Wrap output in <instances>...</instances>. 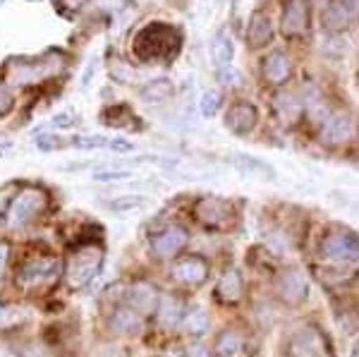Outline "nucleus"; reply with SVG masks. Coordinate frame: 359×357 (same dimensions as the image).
<instances>
[{
    "label": "nucleus",
    "mask_w": 359,
    "mask_h": 357,
    "mask_svg": "<svg viewBox=\"0 0 359 357\" xmlns=\"http://www.w3.org/2000/svg\"><path fill=\"white\" fill-rule=\"evenodd\" d=\"M318 257H321V262H326L328 267L335 269L355 267V264H359V235L347 228L331 230L321 240Z\"/></svg>",
    "instance_id": "f257e3e1"
},
{
    "label": "nucleus",
    "mask_w": 359,
    "mask_h": 357,
    "mask_svg": "<svg viewBox=\"0 0 359 357\" xmlns=\"http://www.w3.org/2000/svg\"><path fill=\"white\" fill-rule=\"evenodd\" d=\"M101 262H103V250L94 245L79 247L77 252H72L67 262V285L79 290L86 283L96 278V274L101 271Z\"/></svg>",
    "instance_id": "f03ea898"
},
{
    "label": "nucleus",
    "mask_w": 359,
    "mask_h": 357,
    "mask_svg": "<svg viewBox=\"0 0 359 357\" xmlns=\"http://www.w3.org/2000/svg\"><path fill=\"white\" fill-rule=\"evenodd\" d=\"M180 43V36L175 34V29L170 27H163V25H151L149 29H144L139 34L135 48L137 53L147 60H156V58H163L165 53H175Z\"/></svg>",
    "instance_id": "7ed1b4c3"
},
{
    "label": "nucleus",
    "mask_w": 359,
    "mask_h": 357,
    "mask_svg": "<svg viewBox=\"0 0 359 357\" xmlns=\"http://www.w3.org/2000/svg\"><path fill=\"white\" fill-rule=\"evenodd\" d=\"M46 201H48V197H46L43 189H39V187L22 189L8 209V226L20 228V226H25V223L34 221V218L43 211Z\"/></svg>",
    "instance_id": "20e7f679"
},
{
    "label": "nucleus",
    "mask_w": 359,
    "mask_h": 357,
    "mask_svg": "<svg viewBox=\"0 0 359 357\" xmlns=\"http://www.w3.org/2000/svg\"><path fill=\"white\" fill-rule=\"evenodd\" d=\"M285 357H333L328 341L321 331L316 329H302L294 333L290 345H287Z\"/></svg>",
    "instance_id": "39448f33"
},
{
    "label": "nucleus",
    "mask_w": 359,
    "mask_h": 357,
    "mask_svg": "<svg viewBox=\"0 0 359 357\" xmlns=\"http://www.w3.org/2000/svg\"><path fill=\"white\" fill-rule=\"evenodd\" d=\"M196 218L208 228H230L235 221V209L225 199L204 197L196 204Z\"/></svg>",
    "instance_id": "423d86ee"
},
{
    "label": "nucleus",
    "mask_w": 359,
    "mask_h": 357,
    "mask_svg": "<svg viewBox=\"0 0 359 357\" xmlns=\"http://www.w3.org/2000/svg\"><path fill=\"white\" fill-rule=\"evenodd\" d=\"M306 29H309V3L306 0H285L280 32L285 36H304Z\"/></svg>",
    "instance_id": "0eeeda50"
},
{
    "label": "nucleus",
    "mask_w": 359,
    "mask_h": 357,
    "mask_svg": "<svg viewBox=\"0 0 359 357\" xmlns=\"http://www.w3.org/2000/svg\"><path fill=\"white\" fill-rule=\"evenodd\" d=\"M355 137V120L347 113H335L328 115L326 123L321 128V142L326 147H343Z\"/></svg>",
    "instance_id": "6e6552de"
},
{
    "label": "nucleus",
    "mask_w": 359,
    "mask_h": 357,
    "mask_svg": "<svg viewBox=\"0 0 359 357\" xmlns=\"http://www.w3.org/2000/svg\"><path fill=\"white\" fill-rule=\"evenodd\" d=\"M48 60H53V55H46V58H32V60H17V65L22 67H13L8 70V77L10 82L17 84V86H27V84H34L43 77H50L53 72L57 70H50L48 67Z\"/></svg>",
    "instance_id": "1a4fd4ad"
},
{
    "label": "nucleus",
    "mask_w": 359,
    "mask_h": 357,
    "mask_svg": "<svg viewBox=\"0 0 359 357\" xmlns=\"http://www.w3.org/2000/svg\"><path fill=\"white\" fill-rule=\"evenodd\" d=\"M60 276V262L53 257L48 259H36V262H29L25 269L20 271V283L22 285H41L50 283Z\"/></svg>",
    "instance_id": "9d476101"
},
{
    "label": "nucleus",
    "mask_w": 359,
    "mask_h": 357,
    "mask_svg": "<svg viewBox=\"0 0 359 357\" xmlns=\"http://www.w3.org/2000/svg\"><path fill=\"white\" fill-rule=\"evenodd\" d=\"M352 17H355V8L350 0H331L323 8L321 25L328 34H340L352 25Z\"/></svg>",
    "instance_id": "9b49d317"
},
{
    "label": "nucleus",
    "mask_w": 359,
    "mask_h": 357,
    "mask_svg": "<svg viewBox=\"0 0 359 357\" xmlns=\"http://www.w3.org/2000/svg\"><path fill=\"white\" fill-rule=\"evenodd\" d=\"M257 120H259V113L252 103L247 101H235L230 106V111L225 113V128L235 135H249L254 128H257Z\"/></svg>",
    "instance_id": "f8f14e48"
},
{
    "label": "nucleus",
    "mask_w": 359,
    "mask_h": 357,
    "mask_svg": "<svg viewBox=\"0 0 359 357\" xmlns=\"http://www.w3.org/2000/svg\"><path fill=\"white\" fill-rule=\"evenodd\" d=\"M184 245H187V230L180 228V226L165 228L163 233H158V235H156V238L151 240L154 255L158 257V259H170V257H175Z\"/></svg>",
    "instance_id": "ddd939ff"
},
{
    "label": "nucleus",
    "mask_w": 359,
    "mask_h": 357,
    "mask_svg": "<svg viewBox=\"0 0 359 357\" xmlns=\"http://www.w3.org/2000/svg\"><path fill=\"white\" fill-rule=\"evenodd\" d=\"M172 278L177 283H187V285H196V283H204L206 276H208V264L204 259L199 257H184L180 262L172 264Z\"/></svg>",
    "instance_id": "4468645a"
},
{
    "label": "nucleus",
    "mask_w": 359,
    "mask_h": 357,
    "mask_svg": "<svg viewBox=\"0 0 359 357\" xmlns=\"http://www.w3.org/2000/svg\"><path fill=\"white\" fill-rule=\"evenodd\" d=\"M127 300H130V307L137 309L139 314H151L156 307H158V292L151 283H135L127 288Z\"/></svg>",
    "instance_id": "2eb2a0df"
},
{
    "label": "nucleus",
    "mask_w": 359,
    "mask_h": 357,
    "mask_svg": "<svg viewBox=\"0 0 359 357\" xmlns=\"http://www.w3.org/2000/svg\"><path fill=\"white\" fill-rule=\"evenodd\" d=\"M216 295L225 304H237L242 300V295H245V278H242V274L237 269H228L223 274V278L216 285Z\"/></svg>",
    "instance_id": "dca6fc26"
},
{
    "label": "nucleus",
    "mask_w": 359,
    "mask_h": 357,
    "mask_svg": "<svg viewBox=\"0 0 359 357\" xmlns=\"http://www.w3.org/2000/svg\"><path fill=\"white\" fill-rule=\"evenodd\" d=\"M273 41V25H271L269 15L264 13H254L252 22L247 29V43L249 48H264Z\"/></svg>",
    "instance_id": "f3484780"
},
{
    "label": "nucleus",
    "mask_w": 359,
    "mask_h": 357,
    "mask_svg": "<svg viewBox=\"0 0 359 357\" xmlns=\"http://www.w3.org/2000/svg\"><path fill=\"white\" fill-rule=\"evenodd\" d=\"M290 74H292V65H290V60H287V55L285 53H280V50H276V53H271V55H266V60H264V77H266V82H271V84H285L287 79H290Z\"/></svg>",
    "instance_id": "a211bd4d"
},
{
    "label": "nucleus",
    "mask_w": 359,
    "mask_h": 357,
    "mask_svg": "<svg viewBox=\"0 0 359 357\" xmlns=\"http://www.w3.org/2000/svg\"><path fill=\"white\" fill-rule=\"evenodd\" d=\"M111 329L118 333V336H137L142 331V314L132 307H120L115 309L111 316Z\"/></svg>",
    "instance_id": "6ab92c4d"
},
{
    "label": "nucleus",
    "mask_w": 359,
    "mask_h": 357,
    "mask_svg": "<svg viewBox=\"0 0 359 357\" xmlns=\"http://www.w3.org/2000/svg\"><path fill=\"white\" fill-rule=\"evenodd\" d=\"M233 58H235V43H233V39H230V34L225 32V29H221L211 41V60H213V65H216V70L221 72L225 67H230Z\"/></svg>",
    "instance_id": "aec40b11"
},
{
    "label": "nucleus",
    "mask_w": 359,
    "mask_h": 357,
    "mask_svg": "<svg viewBox=\"0 0 359 357\" xmlns=\"http://www.w3.org/2000/svg\"><path fill=\"white\" fill-rule=\"evenodd\" d=\"M280 292L287 302H304L306 292H309V283L297 269H290L280 276Z\"/></svg>",
    "instance_id": "412c9836"
},
{
    "label": "nucleus",
    "mask_w": 359,
    "mask_h": 357,
    "mask_svg": "<svg viewBox=\"0 0 359 357\" xmlns=\"http://www.w3.org/2000/svg\"><path fill=\"white\" fill-rule=\"evenodd\" d=\"M184 314H182V304H180L177 297L172 295H163L158 300V324L163 329H175L177 324H182Z\"/></svg>",
    "instance_id": "4be33fe9"
},
{
    "label": "nucleus",
    "mask_w": 359,
    "mask_h": 357,
    "mask_svg": "<svg viewBox=\"0 0 359 357\" xmlns=\"http://www.w3.org/2000/svg\"><path fill=\"white\" fill-rule=\"evenodd\" d=\"M276 113L283 123H297L299 115H302V103L297 101V96L292 94H278L276 96Z\"/></svg>",
    "instance_id": "5701e85b"
},
{
    "label": "nucleus",
    "mask_w": 359,
    "mask_h": 357,
    "mask_svg": "<svg viewBox=\"0 0 359 357\" xmlns=\"http://www.w3.org/2000/svg\"><path fill=\"white\" fill-rule=\"evenodd\" d=\"M149 204L147 197H142V194H125V197H115L108 201V211H113V214H135V211L144 209V206Z\"/></svg>",
    "instance_id": "b1692460"
},
{
    "label": "nucleus",
    "mask_w": 359,
    "mask_h": 357,
    "mask_svg": "<svg viewBox=\"0 0 359 357\" xmlns=\"http://www.w3.org/2000/svg\"><path fill=\"white\" fill-rule=\"evenodd\" d=\"M172 94V84L168 79H154L142 89V99L149 103H161Z\"/></svg>",
    "instance_id": "393cba45"
},
{
    "label": "nucleus",
    "mask_w": 359,
    "mask_h": 357,
    "mask_svg": "<svg viewBox=\"0 0 359 357\" xmlns=\"http://www.w3.org/2000/svg\"><path fill=\"white\" fill-rule=\"evenodd\" d=\"M182 326H184V331L192 333V336H204L208 331V316L206 312H201V309H189L182 319Z\"/></svg>",
    "instance_id": "a878e982"
},
{
    "label": "nucleus",
    "mask_w": 359,
    "mask_h": 357,
    "mask_svg": "<svg viewBox=\"0 0 359 357\" xmlns=\"http://www.w3.org/2000/svg\"><path fill=\"white\" fill-rule=\"evenodd\" d=\"M235 163H237V168L252 173V175L273 177V170H271V166H266L264 161H259V159H254V156H245V154H242V156H235Z\"/></svg>",
    "instance_id": "bb28decb"
},
{
    "label": "nucleus",
    "mask_w": 359,
    "mask_h": 357,
    "mask_svg": "<svg viewBox=\"0 0 359 357\" xmlns=\"http://www.w3.org/2000/svg\"><path fill=\"white\" fill-rule=\"evenodd\" d=\"M240 345H242L240 333L225 331V333H221V338H218V343H216V353H218V357H235L237 350H240Z\"/></svg>",
    "instance_id": "cd10ccee"
},
{
    "label": "nucleus",
    "mask_w": 359,
    "mask_h": 357,
    "mask_svg": "<svg viewBox=\"0 0 359 357\" xmlns=\"http://www.w3.org/2000/svg\"><path fill=\"white\" fill-rule=\"evenodd\" d=\"M69 147L94 151V149H108L111 147V140L103 135H79V137H69Z\"/></svg>",
    "instance_id": "c85d7f7f"
},
{
    "label": "nucleus",
    "mask_w": 359,
    "mask_h": 357,
    "mask_svg": "<svg viewBox=\"0 0 359 357\" xmlns=\"http://www.w3.org/2000/svg\"><path fill=\"white\" fill-rule=\"evenodd\" d=\"M101 120L106 125H113V128H125V123H130V125H137V118L132 115L130 111H127L125 106H115L111 108L108 113H103L101 115Z\"/></svg>",
    "instance_id": "c756f323"
},
{
    "label": "nucleus",
    "mask_w": 359,
    "mask_h": 357,
    "mask_svg": "<svg viewBox=\"0 0 359 357\" xmlns=\"http://www.w3.org/2000/svg\"><path fill=\"white\" fill-rule=\"evenodd\" d=\"M36 147H39V151H57V149H65L69 147V140H65V137H60V135H43V137H39V142H36Z\"/></svg>",
    "instance_id": "7c9ffc66"
},
{
    "label": "nucleus",
    "mask_w": 359,
    "mask_h": 357,
    "mask_svg": "<svg viewBox=\"0 0 359 357\" xmlns=\"http://www.w3.org/2000/svg\"><path fill=\"white\" fill-rule=\"evenodd\" d=\"M218 108H221V96L216 94V91H204L199 99V111L201 115H206V118H211V115L218 113Z\"/></svg>",
    "instance_id": "2f4dec72"
},
{
    "label": "nucleus",
    "mask_w": 359,
    "mask_h": 357,
    "mask_svg": "<svg viewBox=\"0 0 359 357\" xmlns=\"http://www.w3.org/2000/svg\"><path fill=\"white\" fill-rule=\"evenodd\" d=\"M94 177L96 180H101V182H113V180H125V177H130V170L123 168V166H113V168H98L94 173Z\"/></svg>",
    "instance_id": "473e14b6"
},
{
    "label": "nucleus",
    "mask_w": 359,
    "mask_h": 357,
    "mask_svg": "<svg viewBox=\"0 0 359 357\" xmlns=\"http://www.w3.org/2000/svg\"><path fill=\"white\" fill-rule=\"evenodd\" d=\"M74 123H77V113H72V111L57 113L55 118L50 120V125H53V128H60V130H67V128H72Z\"/></svg>",
    "instance_id": "72a5a7b5"
},
{
    "label": "nucleus",
    "mask_w": 359,
    "mask_h": 357,
    "mask_svg": "<svg viewBox=\"0 0 359 357\" xmlns=\"http://www.w3.org/2000/svg\"><path fill=\"white\" fill-rule=\"evenodd\" d=\"M111 151L115 154H132L135 151V144H132L130 140H123V137H118V140H111Z\"/></svg>",
    "instance_id": "f704fd0d"
},
{
    "label": "nucleus",
    "mask_w": 359,
    "mask_h": 357,
    "mask_svg": "<svg viewBox=\"0 0 359 357\" xmlns=\"http://www.w3.org/2000/svg\"><path fill=\"white\" fill-rule=\"evenodd\" d=\"M13 108V94L5 86H0V115H5Z\"/></svg>",
    "instance_id": "c9c22d12"
},
{
    "label": "nucleus",
    "mask_w": 359,
    "mask_h": 357,
    "mask_svg": "<svg viewBox=\"0 0 359 357\" xmlns=\"http://www.w3.org/2000/svg\"><path fill=\"white\" fill-rule=\"evenodd\" d=\"M96 72H98V58H91L89 67H86V72H84V77H82V84H84V86H89L91 82H94Z\"/></svg>",
    "instance_id": "e433bc0d"
},
{
    "label": "nucleus",
    "mask_w": 359,
    "mask_h": 357,
    "mask_svg": "<svg viewBox=\"0 0 359 357\" xmlns=\"http://www.w3.org/2000/svg\"><path fill=\"white\" fill-rule=\"evenodd\" d=\"M8 259H10V247L5 243H0V274L5 271V264H8Z\"/></svg>",
    "instance_id": "4c0bfd02"
},
{
    "label": "nucleus",
    "mask_w": 359,
    "mask_h": 357,
    "mask_svg": "<svg viewBox=\"0 0 359 357\" xmlns=\"http://www.w3.org/2000/svg\"><path fill=\"white\" fill-rule=\"evenodd\" d=\"M62 5L69 10V13H74V10H79V8H84L86 5V0H62Z\"/></svg>",
    "instance_id": "58836bf2"
},
{
    "label": "nucleus",
    "mask_w": 359,
    "mask_h": 357,
    "mask_svg": "<svg viewBox=\"0 0 359 357\" xmlns=\"http://www.w3.org/2000/svg\"><path fill=\"white\" fill-rule=\"evenodd\" d=\"M189 357H208V353H206L204 345H194V348L189 350Z\"/></svg>",
    "instance_id": "ea45409f"
},
{
    "label": "nucleus",
    "mask_w": 359,
    "mask_h": 357,
    "mask_svg": "<svg viewBox=\"0 0 359 357\" xmlns=\"http://www.w3.org/2000/svg\"><path fill=\"white\" fill-rule=\"evenodd\" d=\"M8 199H10V189L3 187V189H0V211H3V206L8 204Z\"/></svg>",
    "instance_id": "a19ab883"
},
{
    "label": "nucleus",
    "mask_w": 359,
    "mask_h": 357,
    "mask_svg": "<svg viewBox=\"0 0 359 357\" xmlns=\"http://www.w3.org/2000/svg\"><path fill=\"white\" fill-rule=\"evenodd\" d=\"M168 357H189V353H184V350H172Z\"/></svg>",
    "instance_id": "79ce46f5"
},
{
    "label": "nucleus",
    "mask_w": 359,
    "mask_h": 357,
    "mask_svg": "<svg viewBox=\"0 0 359 357\" xmlns=\"http://www.w3.org/2000/svg\"><path fill=\"white\" fill-rule=\"evenodd\" d=\"M352 357H359V341L355 343V348H352Z\"/></svg>",
    "instance_id": "37998d69"
},
{
    "label": "nucleus",
    "mask_w": 359,
    "mask_h": 357,
    "mask_svg": "<svg viewBox=\"0 0 359 357\" xmlns=\"http://www.w3.org/2000/svg\"><path fill=\"white\" fill-rule=\"evenodd\" d=\"M0 3H3V0H0Z\"/></svg>",
    "instance_id": "c03bdc74"
}]
</instances>
